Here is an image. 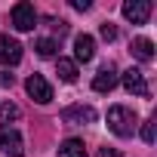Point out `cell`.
<instances>
[{"label": "cell", "instance_id": "20", "mask_svg": "<svg viewBox=\"0 0 157 157\" xmlns=\"http://www.w3.org/2000/svg\"><path fill=\"white\" fill-rule=\"evenodd\" d=\"M0 86H13V74H0Z\"/></svg>", "mask_w": 157, "mask_h": 157}, {"label": "cell", "instance_id": "2", "mask_svg": "<svg viewBox=\"0 0 157 157\" xmlns=\"http://www.w3.org/2000/svg\"><path fill=\"white\" fill-rule=\"evenodd\" d=\"M0 151H3L6 157H22L25 154V139L19 129L13 126H0Z\"/></svg>", "mask_w": 157, "mask_h": 157}, {"label": "cell", "instance_id": "11", "mask_svg": "<svg viewBox=\"0 0 157 157\" xmlns=\"http://www.w3.org/2000/svg\"><path fill=\"white\" fill-rule=\"evenodd\" d=\"M129 52H132L139 62H151V59H154V43H151L148 37H136V40L129 43Z\"/></svg>", "mask_w": 157, "mask_h": 157}, {"label": "cell", "instance_id": "19", "mask_svg": "<svg viewBox=\"0 0 157 157\" xmlns=\"http://www.w3.org/2000/svg\"><path fill=\"white\" fill-rule=\"evenodd\" d=\"M71 6H74V10H80V13H86L93 3H90V0H71Z\"/></svg>", "mask_w": 157, "mask_h": 157}, {"label": "cell", "instance_id": "7", "mask_svg": "<svg viewBox=\"0 0 157 157\" xmlns=\"http://www.w3.org/2000/svg\"><path fill=\"white\" fill-rule=\"evenodd\" d=\"M96 120V111L90 105H71L62 111V123H71V126H86Z\"/></svg>", "mask_w": 157, "mask_h": 157}, {"label": "cell", "instance_id": "8", "mask_svg": "<svg viewBox=\"0 0 157 157\" xmlns=\"http://www.w3.org/2000/svg\"><path fill=\"white\" fill-rule=\"evenodd\" d=\"M123 86H126V93H132V96H142V99H148L151 96V90H148V83H145V74L139 71V68H129V71H123Z\"/></svg>", "mask_w": 157, "mask_h": 157}, {"label": "cell", "instance_id": "6", "mask_svg": "<svg viewBox=\"0 0 157 157\" xmlns=\"http://www.w3.org/2000/svg\"><path fill=\"white\" fill-rule=\"evenodd\" d=\"M151 16V0H126L123 3V19L132 25H145Z\"/></svg>", "mask_w": 157, "mask_h": 157}, {"label": "cell", "instance_id": "14", "mask_svg": "<svg viewBox=\"0 0 157 157\" xmlns=\"http://www.w3.org/2000/svg\"><path fill=\"white\" fill-rule=\"evenodd\" d=\"M19 117H22L19 105H13V102H3V105H0V123H3V126H10V123L19 120Z\"/></svg>", "mask_w": 157, "mask_h": 157}, {"label": "cell", "instance_id": "4", "mask_svg": "<svg viewBox=\"0 0 157 157\" xmlns=\"http://www.w3.org/2000/svg\"><path fill=\"white\" fill-rule=\"evenodd\" d=\"M25 90H28V96H31L37 105H49V102H52V86L43 80L40 74H31V77H28Z\"/></svg>", "mask_w": 157, "mask_h": 157}, {"label": "cell", "instance_id": "9", "mask_svg": "<svg viewBox=\"0 0 157 157\" xmlns=\"http://www.w3.org/2000/svg\"><path fill=\"white\" fill-rule=\"evenodd\" d=\"M117 80H120V77H117V68L108 62V65H102L99 74L93 77V90H96V93H111V90L117 86Z\"/></svg>", "mask_w": 157, "mask_h": 157}, {"label": "cell", "instance_id": "16", "mask_svg": "<svg viewBox=\"0 0 157 157\" xmlns=\"http://www.w3.org/2000/svg\"><path fill=\"white\" fill-rule=\"evenodd\" d=\"M142 139H145V145H154V120L142 123Z\"/></svg>", "mask_w": 157, "mask_h": 157}, {"label": "cell", "instance_id": "12", "mask_svg": "<svg viewBox=\"0 0 157 157\" xmlns=\"http://www.w3.org/2000/svg\"><path fill=\"white\" fill-rule=\"evenodd\" d=\"M59 157H86V148L80 139H68L59 145Z\"/></svg>", "mask_w": 157, "mask_h": 157}, {"label": "cell", "instance_id": "17", "mask_svg": "<svg viewBox=\"0 0 157 157\" xmlns=\"http://www.w3.org/2000/svg\"><path fill=\"white\" fill-rule=\"evenodd\" d=\"M99 34H102V37H105V40H114V37H117V28H114V25H111V22H105V25H102V28H99Z\"/></svg>", "mask_w": 157, "mask_h": 157}, {"label": "cell", "instance_id": "10", "mask_svg": "<svg viewBox=\"0 0 157 157\" xmlns=\"http://www.w3.org/2000/svg\"><path fill=\"white\" fill-rule=\"evenodd\" d=\"M96 56V40L90 34H77L74 37V59L77 62H90Z\"/></svg>", "mask_w": 157, "mask_h": 157}, {"label": "cell", "instance_id": "1", "mask_svg": "<svg viewBox=\"0 0 157 157\" xmlns=\"http://www.w3.org/2000/svg\"><path fill=\"white\" fill-rule=\"evenodd\" d=\"M136 123H139V117H136L132 108H126V105L108 108V126H111L114 136H123V139L132 136V132H136Z\"/></svg>", "mask_w": 157, "mask_h": 157}, {"label": "cell", "instance_id": "13", "mask_svg": "<svg viewBox=\"0 0 157 157\" xmlns=\"http://www.w3.org/2000/svg\"><path fill=\"white\" fill-rule=\"evenodd\" d=\"M56 74L62 77L65 83H74V80H77V62H71V59H59V62H56Z\"/></svg>", "mask_w": 157, "mask_h": 157}, {"label": "cell", "instance_id": "5", "mask_svg": "<svg viewBox=\"0 0 157 157\" xmlns=\"http://www.w3.org/2000/svg\"><path fill=\"white\" fill-rule=\"evenodd\" d=\"M22 62V43L10 34H0V65H19Z\"/></svg>", "mask_w": 157, "mask_h": 157}, {"label": "cell", "instance_id": "18", "mask_svg": "<svg viewBox=\"0 0 157 157\" xmlns=\"http://www.w3.org/2000/svg\"><path fill=\"white\" fill-rule=\"evenodd\" d=\"M96 157H123V154H120L117 148H108V145H105V148H99V154H96Z\"/></svg>", "mask_w": 157, "mask_h": 157}, {"label": "cell", "instance_id": "15", "mask_svg": "<svg viewBox=\"0 0 157 157\" xmlns=\"http://www.w3.org/2000/svg\"><path fill=\"white\" fill-rule=\"evenodd\" d=\"M34 49H37V52H40V56H52V52H56V49H59V43H56V40H52V37H40V40H37V43H34Z\"/></svg>", "mask_w": 157, "mask_h": 157}, {"label": "cell", "instance_id": "3", "mask_svg": "<svg viewBox=\"0 0 157 157\" xmlns=\"http://www.w3.org/2000/svg\"><path fill=\"white\" fill-rule=\"evenodd\" d=\"M10 16H13V28L16 31H34V25H37V13H34L31 3H25V0L13 6Z\"/></svg>", "mask_w": 157, "mask_h": 157}]
</instances>
